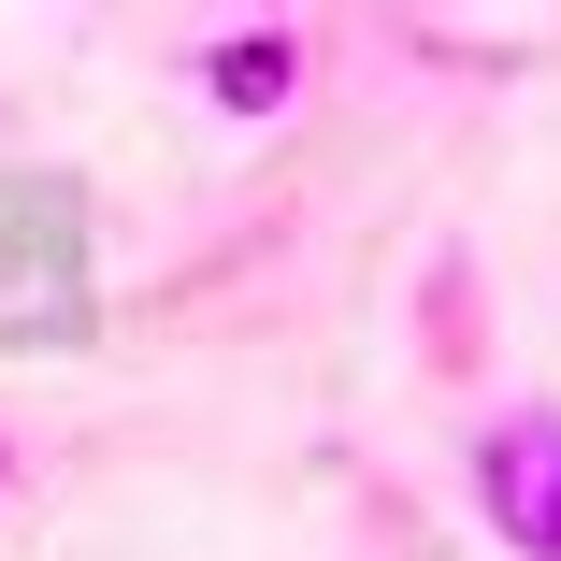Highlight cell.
Here are the masks:
<instances>
[{
	"label": "cell",
	"instance_id": "5b68a950",
	"mask_svg": "<svg viewBox=\"0 0 561 561\" xmlns=\"http://www.w3.org/2000/svg\"><path fill=\"white\" fill-rule=\"evenodd\" d=\"M0 490H15V432H0Z\"/></svg>",
	"mask_w": 561,
	"mask_h": 561
},
{
	"label": "cell",
	"instance_id": "6da1fadb",
	"mask_svg": "<svg viewBox=\"0 0 561 561\" xmlns=\"http://www.w3.org/2000/svg\"><path fill=\"white\" fill-rule=\"evenodd\" d=\"M58 346L87 331V260H72V202L58 187H0V346Z\"/></svg>",
	"mask_w": 561,
	"mask_h": 561
},
{
	"label": "cell",
	"instance_id": "7a4b0ae2",
	"mask_svg": "<svg viewBox=\"0 0 561 561\" xmlns=\"http://www.w3.org/2000/svg\"><path fill=\"white\" fill-rule=\"evenodd\" d=\"M476 518L518 547V561H561V403H504L476 432Z\"/></svg>",
	"mask_w": 561,
	"mask_h": 561
},
{
	"label": "cell",
	"instance_id": "3957f363",
	"mask_svg": "<svg viewBox=\"0 0 561 561\" xmlns=\"http://www.w3.org/2000/svg\"><path fill=\"white\" fill-rule=\"evenodd\" d=\"M187 87L216 101V116H288V101H302V30H216L202 58H187Z\"/></svg>",
	"mask_w": 561,
	"mask_h": 561
},
{
	"label": "cell",
	"instance_id": "277c9868",
	"mask_svg": "<svg viewBox=\"0 0 561 561\" xmlns=\"http://www.w3.org/2000/svg\"><path fill=\"white\" fill-rule=\"evenodd\" d=\"M417 360H432V375H476V360H490V331H476V260H461V245L417 274Z\"/></svg>",
	"mask_w": 561,
	"mask_h": 561
}]
</instances>
